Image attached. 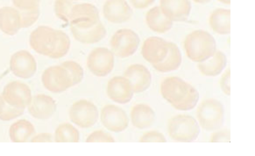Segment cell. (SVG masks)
<instances>
[{
    "instance_id": "obj_25",
    "label": "cell",
    "mask_w": 255,
    "mask_h": 156,
    "mask_svg": "<svg viewBox=\"0 0 255 156\" xmlns=\"http://www.w3.org/2000/svg\"><path fill=\"white\" fill-rule=\"evenodd\" d=\"M35 133V129L33 125L24 119L18 120L13 123L8 131L10 140L13 143L30 142Z\"/></svg>"
},
{
    "instance_id": "obj_17",
    "label": "cell",
    "mask_w": 255,
    "mask_h": 156,
    "mask_svg": "<svg viewBox=\"0 0 255 156\" xmlns=\"http://www.w3.org/2000/svg\"><path fill=\"white\" fill-rule=\"evenodd\" d=\"M124 76L130 81L134 93H139L149 88L151 83V74L144 65L135 63L128 66Z\"/></svg>"
},
{
    "instance_id": "obj_6",
    "label": "cell",
    "mask_w": 255,
    "mask_h": 156,
    "mask_svg": "<svg viewBox=\"0 0 255 156\" xmlns=\"http://www.w3.org/2000/svg\"><path fill=\"white\" fill-rule=\"evenodd\" d=\"M140 43L138 34L129 28H122L112 35L110 41L111 51L120 58L132 55L137 50Z\"/></svg>"
},
{
    "instance_id": "obj_1",
    "label": "cell",
    "mask_w": 255,
    "mask_h": 156,
    "mask_svg": "<svg viewBox=\"0 0 255 156\" xmlns=\"http://www.w3.org/2000/svg\"><path fill=\"white\" fill-rule=\"evenodd\" d=\"M30 47L37 53L53 59L64 57L71 45L69 36L63 31L49 26H38L30 33Z\"/></svg>"
},
{
    "instance_id": "obj_33",
    "label": "cell",
    "mask_w": 255,
    "mask_h": 156,
    "mask_svg": "<svg viewBox=\"0 0 255 156\" xmlns=\"http://www.w3.org/2000/svg\"><path fill=\"white\" fill-rule=\"evenodd\" d=\"M16 8L20 11L39 9L40 0H11Z\"/></svg>"
},
{
    "instance_id": "obj_37",
    "label": "cell",
    "mask_w": 255,
    "mask_h": 156,
    "mask_svg": "<svg viewBox=\"0 0 255 156\" xmlns=\"http://www.w3.org/2000/svg\"><path fill=\"white\" fill-rule=\"evenodd\" d=\"M54 141L52 134L50 133H40L34 135L31 138L30 142L32 143H51Z\"/></svg>"
},
{
    "instance_id": "obj_10",
    "label": "cell",
    "mask_w": 255,
    "mask_h": 156,
    "mask_svg": "<svg viewBox=\"0 0 255 156\" xmlns=\"http://www.w3.org/2000/svg\"><path fill=\"white\" fill-rule=\"evenodd\" d=\"M100 21L99 12L94 4L82 3L73 5L69 17L70 26L86 29L94 26Z\"/></svg>"
},
{
    "instance_id": "obj_12",
    "label": "cell",
    "mask_w": 255,
    "mask_h": 156,
    "mask_svg": "<svg viewBox=\"0 0 255 156\" xmlns=\"http://www.w3.org/2000/svg\"><path fill=\"white\" fill-rule=\"evenodd\" d=\"M100 117L102 125L112 132H122L129 125V118L126 112L116 105L107 104L103 107Z\"/></svg>"
},
{
    "instance_id": "obj_21",
    "label": "cell",
    "mask_w": 255,
    "mask_h": 156,
    "mask_svg": "<svg viewBox=\"0 0 255 156\" xmlns=\"http://www.w3.org/2000/svg\"><path fill=\"white\" fill-rule=\"evenodd\" d=\"M130 118L132 125L136 128L143 130L152 126L155 121L153 109L144 103H138L131 109Z\"/></svg>"
},
{
    "instance_id": "obj_35",
    "label": "cell",
    "mask_w": 255,
    "mask_h": 156,
    "mask_svg": "<svg viewBox=\"0 0 255 156\" xmlns=\"http://www.w3.org/2000/svg\"><path fill=\"white\" fill-rule=\"evenodd\" d=\"M230 131L225 129L216 131L211 136L210 141L212 143L230 142L231 140Z\"/></svg>"
},
{
    "instance_id": "obj_36",
    "label": "cell",
    "mask_w": 255,
    "mask_h": 156,
    "mask_svg": "<svg viewBox=\"0 0 255 156\" xmlns=\"http://www.w3.org/2000/svg\"><path fill=\"white\" fill-rule=\"evenodd\" d=\"M220 86L222 91L228 96L230 95V69H227L220 79Z\"/></svg>"
},
{
    "instance_id": "obj_4",
    "label": "cell",
    "mask_w": 255,
    "mask_h": 156,
    "mask_svg": "<svg viewBox=\"0 0 255 156\" xmlns=\"http://www.w3.org/2000/svg\"><path fill=\"white\" fill-rule=\"evenodd\" d=\"M167 130L170 138L178 142H193L200 133L197 121L193 117L185 114H179L169 119Z\"/></svg>"
},
{
    "instance_id": "obj_38",
    "label": "cell",
    "mask_w": 255,
    "mask_h": 156,
    "mask_svg": "<svg viewBox=\"0 0 255 156\" xmlns=\"http://www.w3.org/2000/svg\"><path fill=\"white\" fill-rule=\"evenodd\" d=\"M132 5L136 9H142L152 4L155 0H129Z\"/></svg>"
},
{
    "instance_id": "obj_40",
    "label": "cell",
    "mask_w": 255,
    "mask_h": 156,
    "mask_svg": "<svg viewBox=\"0 0 255 156\" xmlns=\"http://www.w3.org/2000/svg\"><path fill=\"white\" fill-rule=\"evenodd\" d=\"M219 2L225 4H230L231 0H218Z\"/></svg>"
},
{
    "instance_id": "obj_9",
    "label": "cell",
    "mask_w": 255,
    "mask_h": 156,
    "mask_svg": "<svg viewBox=\"0 0 255 156\" xmlns=\"http://www.w3.org/2000/svg\"><path fill=\"white\" fill-rule=\"evenodd\" d=\"M86 63L93 74L97 77H105L114 69V54L107 47H95L89 54Z\"/></svg>"
},
{
    "instance_id": "obj_20",
    "label": "cell",
    "mask_w": 255,
    "mask_h": 156,
    "mask_svg": "<svg viewBox=\"0 0 255 156\" xmlns=\"http://www.w3.org/2000/svg\"><path fill=\"white\" fill-rule=\"evenodd\" d=\"M23 28L21 13L18 9L11 6L0 8V29L5 34L13 35Z\"/></svg>"
},
{
    "instance_id": "obj_28",
    "label": "cell",
    "mask_w": 255,
    "mask_h": 156,
    "mask_svg": "<svg viewBox=\"0 0 255 156\" xmlns=\"http://www.w3.org/2000/svg\"><path fill=\"white\" fill-rule=\"evenodd\" d=\"M53 138L56 143H77L80 141V133L72 124L65 122L56 127Z\"/></svg>"
},
{
    "instance_id": "obj_18",
    "label": "cell",
    "mask_w": 255,
    "mask_h": 156,
    "mask_svg": "<svg viewBox=\"0 0 255 156\" xmlns=\"http://www.w3.org/2000/svg\"><path fill=\"white\" fill-rule=\"evenodd\" d=\"M103 13L109 22L121 23L129 20L133 12L126 0H106L103 5Z\"/></svg>"
},
{
    "instance_id": "obj_7",
    "label": "cell",
    "mask_w": 255,
    "mask_h": 156,
    "mask_svg": "<svg viewBox=\"0 0 255 156\" xmlns=\"http://www.w3.org/2000/svg\"><path fill=\"white\" fill-rule=\"evenodd\" d=\"M41 81L45 89L54 93L63 92L74 86L70 73L61 64L45 69Z\"/></svg>"
},
{
    "instance_id": "obj_32",
    "label": "cell",
    "mask_w": 255,
    "mask_h": 156,
    "mask_svg": "<svg viewBox=\"0 0 255 156\" xmlns=\"http://www.w3.org/2000/svg\"><path fill=\"white\" fill-rule=\"evenodd\" d=\"M87 143H113L115 142L114 138L109 133L103 130H96L90 134L87 137Z\"/></svg>"
},
{
    "instance_id": "obj_19",
    "label": "cell",
    "mask_w": 255,
    "mask_h": 156,
    "mask_svg": "<svg viewBox=\"0 0 255 156\" xmlns=\"http://www.w3.org/2000/svg\"><path fill=\"white\" fill-rule=\"evenodd\" d=\"M159 6L162 13L173 22L186 20L191 10L190 0H160Z\"/></svg>"
},
{
    "instance_id": "obj_39",
    "label": "cell",
    "mask_w": 255,
    "mask_h": 156,
    "mask_svg": "<svg viewBox=\"0 0 255 156\" xmlns=\"http://www.w3.org/2000/svg\"><path fill=\"white\" fill-rule=\"evenodd\" d=\"M197 3L204 4L210 2L211 0H192Z\"/></svg>"
},
{
    "instance_id": "obj_29",
    "label": "cell",
    "mask_w": 255,
    "mask_h": 156,
    "mask_svg": "<svg viewBox=\"0 0 255 156\" xmlns=\"http://www.w3.org/2000/svg\"><path fill=\"white\" fill-rule=\"evenodd\" d=\"M24 113V110L13 107L6 103L0 95V120L9 121L15 119Z\"/></svg>"
},
{
    "instance_id": "obj_11",
    "label": "cell",
    "mask_w": 255,
    "mask_h": 156,
    "mask_svg": "<svg viewBox=\"0 0 255 156\" xmlns=\"http://www.w3.org/2000/svg\"><path fill=\"white\" fill-rule=\"evenodd\" d=\"M1 95L6 103L23 110L27 107L32 97L30 87L19 81H13L7 84Z\"/></svg>"
},
{
    "instance_id": "obj_22",
    "label": "cell",
    "mask_w": 255,
    "mask_h": 156,
    "mask_svg": "<svg viewBox=\"0 0 255 156\" xmlns=\"http://www.w3.org/2000/svg\"><path fill=\"white\" fill-rule=\"evenodd\" d=\"M74 38L78 41L87 44H94L102 40L106 35V29L100 21L94 26L86 29H78L70 26Z\"/></svg>"
},
{
    "instance_id": "obj_26",
    "label": "cell",
    "mask_w": 255,
    "mask_h": 156,
    "mask_svg": "<svg viewBox=\"0 0 255 156\" xmlns=\"http://www.w3.org/2000/svg\"><path fill=\"white\" fill-rule=\"evenodd\" d=\"M231 11L230 9L218 8L214 9L209 17V24L212 30L218 34L230 33Z\"/></svg>"
},
{
    "instance_id": "obj_23",
    "label": "cell",
    "mask_w": 255,
    "mask_h": 156,
    "mask_svg": "<svg viewBox=\"0 0 255 156\" xmlns=\"http://www.w3.org/2000/svg\"><path fill=\"white\" fill-rule=\"evenodd\" d=\"M145 22L150 30L158 33L168 32L173 24V22L162 13L159 6H154L147 11Z\"/></svg>"
},
{
    "instance_id": "obj_41",
    "label": "cell",
    "mask_w": 255,
    "mask_h": 156,
    "mask_svg": "<svg viewBox=\"0 0 255 156\" xmlns=\"http://www.w3.org/2000/svg\"></svg>"
},
{
    "instance_id": "obj_27",
    "label": "cell",
    "mask_w": 255,
    "mask_h": 156,
    "mask_svg": "<svg viewBox=\"0 0 255 156\" xmlns=\"http://www.w3.org/2000/svg\"><path fill=\"white\" fill-rule=\"evenodd\" d=\"M167 54L160 63L152 67L157 71L167 73L177 70L182 63V55L178 46L175 43L168 42Z\"/></svg>"
},
{
    "instance_id": "obj_3",
    "label": "cell",
    "mask_w": 255,
    "mask_h": 156,
    "mask_svg": "<svg viewBox=\"0 0 255 156\" xmlns=\"http://www.w3.org/2000/svg\"><path fill=\"white\" fill-rule=\"evenodd\" d=\"M183 44L187 57L197 63L207 60L217 50L215 38L209 32L203 29H196L188 34Z\"/></svg>"
},
{
    "instance_id": "obj_8",
    "label": "cell",
    "mask_w": 255,
    "mask_h": 156,
    "mask_svg": "<svg viewBox=\"0 0 255 156\" xmlns=\"http://www.w3.org/2000/svg\"><path fill=\"white\" fill-rule=\"evenodd\" d=\"M71 121L82 129L92 127L99 118V111L96 105L87 99H80L73 103L69 111Z\"/></svg>"
},
{
    "instance_id": "obj_14",
    "label": "cell",
    "mask_w": 255,
    "mask_h": 156,
    "mask_svg": "<svg viewBox=\"0 0 255 156\" xmlns=\"http://www.w3.org/2000/svg\"><path fill=\"white\" fill-rule=\"evenodd\" d=\"M168 41L159 36H150L143 42L141 53L143 58L152 66L162 62L166 56Z\"/></svg>"
},
{
    "instance_id": "obj_30",
    "label": "cell",
    "mask_w": 255,
    "mask_h": 156,
    "mask_svg": "<svg viewBox=\"0 0 255 156\" xmlns=\"http://www.w3.org/2000/svg\"><path fill=\"white\" fill-rule=\"evenodd\" d=\"M73 5V0H56L54 2V11L56 16L65 22L69 23Z\"/></svg>"
},
{
    "instance_id": "obj_5",
    "label": "cell",
    "mask_w": 255,
    "mask_h": 156,
    "mask_svg": "<svg viewBox=\"0 0 255 156\" xmlns=\"http://www.w3.org/2000/svg\"><path fill=\"white\" fill-rule=\"evenodd\" d=\"M196 116L201 127L205 131L217 130L222 126L224 120L223 104L214 98L202 101L197 107Z\"/></svg>"
},
{
    "instance_id": "obj_15",
    "label": "cell",
    "mask_w": 255,
    "mask_h": 156,
    "mask_svg": "<svg viewBox=\"0 0 255 156\" xmlns=\"http://www.w3.org/2000/svg\"><path fill=\"white\" fill-rule=\"evenodd\" d=\"M107 94L113 101L121 104L129 102L133 96V90L129 80L124 76H115L108 82Z\"/></svg>"
},
{
    "instance_id": "obj_2",
    "label": "cell",
    "mask_w": 255,
    "mask_h": 156,
    "mask_svg": "<svg viewBox=\"0 0 255 156\" xmlns=\"http://www.w3.org/2000/svg\"><path fill=\"white\" fill-rule=\"evenodd\" d=\"M160 91L162 97L175 109L188 111L197 104L199 94L192 85L177 76H169L161 82Z\"/></svg>"
},
{
    "instance_id": "obj_31",
    "label": "cell",
    "mask_w": 255,
    "mask_h": 156,
    "mask_svg": "<svg viewBox=\"0 0 255 156\" xmlns=\"http://www.w3.org/2000/svg\"><path fill=\"white\" fill-rule=\"evenodd\" d=\"M61 64L70 73L74 86L82 81L84 77V70L79 63L73 60H67Z\"/></svg>"
},
{
    "instance_id": "obj_16",
    "label": "cell",
    "mask_w": 255,
    "mask_h": 156,
    "mask_svg": "<svg viewBox=\"0 0 255 156\" xmlns=\"http://www.w3.org/2000/svg\"><path fill=\"white\" fill-rule=\"evenodd\" d=\"M30 115L35 119L41 120L50 118L55 113L57 104L49 95L39 94L32 97L27 106Z\"/></svg>"
},
{
    "instance_id": "obj_24",
    "label": "cell",
    "mask_w": 255,
    "mask_h": 156,
    "mask_svg": "<svg viewBox=\"0 0 255 156\" xmlns=\"http://www.w3.org/2000/svg\"><path fill=\"white\" fill-rule=\"evenodd\" d=\"M227 59L221 50H216L214 54L207 60L198 63L197 68L200 73L206 76L215 77L219 75L226 66Z\"/></svg>"
},
{
    "instance_id": "obj_34",
    "label": "cell",
    "mask_w": 255,
    "mask_h": 156,
    "mask_svg": "<svg viewBox=\"0 0 255 156\" xmlns=\"http://www.w3.org/2000/svg\"><path fill=\"white\" fill-rule=\"evenodd\" d=\"M139 142L141 143H165L167 141L162 133L156 131H151L144 133L140 138Z\"/></svg>"
},
{
    "instance_id": "obj_13",
    "label": "cell",
    "mask_w": 255,
    "mask_h": 156,
    "mask_svg": "<svg viewBox=\"0 0 255 156\" xmlns=\"http://www.w3.org/2000/svg\"><path fill=\"white\" fill-rule=\"evenodd\" d=\"M9 68L16 77L28 79L32 77L37 70V63L34 56L26 50L14 53L9 60Z\"/></svg>"
}]
</instances>
